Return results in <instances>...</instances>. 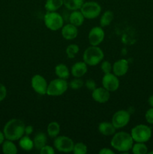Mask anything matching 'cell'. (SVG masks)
Here are the masks:
<instances>
[{
  "label": "cell",
  "instance_id": "obj_21",
  "mask_svg": "<svg viewBox=\"0 0 153 154\" xmlns=\"http://www.w3.org/2000/svg\"><path fill=\"white\" fill-rule=\"evenodd\" d=\"M46 132L50 138H55L60 133V125L58 122L52 121L48 124L46 128Z\"/></svg>",
  "mask_w": 153,
  "mask_h": 154
},
{
  "label": "cell",
  "instance_id": "obj_30",
  "mask_svg": "<svg viewBox=\"0 0 153 154\" xmlns=\"http://www.w3.org/2000/svg\"><path fill=\"white\" fill-rule=\"evenodd\" d=\"M88 151V147L84 143L78 142L74 144L73 148V153L74 154H86Z\"/></svg>",
  "mask_w": 153,
  "mask_h": 154
},
{
  "label": "cell",
  "instance_id": "obj_9",
  "mask_svg": "<svg viewBox=\"0 0 153 154\" xmlns=\"http://www.w3.org/2000/svg\"><path fill=\"white\" fill-rule=\"evenodd\" d=\"M130 120V114L126 110H118L114 113L111 122L113 126L118 129L125 127Z\"/></svg>",
  "mask_w": 153,
  "mask_h": 154
},
{
  "label": "cell",
  "instance_id": "obj_3",
  "mask_svg": "<svg viewBox=\"0 0 153 154\" xmlns=\"http://www.w3.org/2000/svg\"><path fill=\"white\" fill-rule=\"evenodd\" d=\"M104 54L100 48L98 46H92L87 48L82 54L83 61L88 65V66H95L100 64L104 60Z\"/></svg>",
  "mask_w": 153,
  "mask_h": 154
},
{
  "label": "cell",
  "instance_id": "obj_16",
  "mask_svg": "<svg viewBox=\"0 0 153 154\" xmlns=\"http://www.w3.org/2000/svg\"><path fill=\"white\" fill-rule=\"evenodd\" d=\"M88 65L84 61L76 62L72 66L70 73L74 78H82L87 73Z\"/></svg>",
  "mask_w": 153,
  "mask_h": 154
},
{
  "label": "cell",
  "instance_id": "obj_38",
  "mask_svg": "<svg viewBox=\"0 0 153 154\" xmlns=\"http://www.w3.org/2000/svg\"><path fill=\"white\" fill-rule=\"evenodd\" d=\"M4 138H5V137H4V133H3V132L0 131V145H2V143L4 142Z\"/></svg>",
  "mask_w": 153,
  "mask_h": 154
},
{
  "label": "cell",
  "instance_id": "obj_10",
  "mask_svg": "<svg viewBox=\"0 0 153 154\" xmlns=\"http://www.w3.org/2000/svg\"><path fill=\"white\" fill-rule=\"evenodd\" d=\"M31 86L33 90L38 94L41 95V96L46 95L48 83L44 77L42 75H38V74L34 75L32 78Z\"/></svg>",
  "mask_w": 153,
  "mask_h": 154
},
{
  "label": "cell",
  "instance_id": "obj_25",
  "mask_svg": "<svg viewBox=\"0 0 153 154\" xmlns=\"http://www.w3.org/2000/svg\"><path fill=\"white\" fill-rule=\"evenodd\" d=\"M2 149L3 153L4 154H16L17 153V147L16 144L14 143L13 141L6 139V141H4L2 143Z\"/></svg>",
  "mask_w": 153,
  "mask_h": 154
},
{
  "label": "cell",
  "instance_id": "obj_39",
  "mask_svg": "<svg viewBox=\"0 0 153 154\" xmlns=\"http://www.w3.org/2000/svg\"><path fill=\"white\" fill-rule=\"evenodd\" d=\"M148 103L150 107L153 108V95L150 96L148 99Z\"/></svg>",
  "mask_w": 153,
  "mask_h": 154
},
{
  "label": "cell",
  "instance_id": "obj_37",
  "mask_svg": "<svg viewBox=\"0 0 153 154\" xmlns=\"http://www.w3.org/2000/svg\"><path fill=\"white\" fill-rule=\"evenodd\" d=\"M34 132V128H33L32 126H26L25 127V135H30L33 133Z\"/></svg>",
  "mask_w": 153,
  "mask_h": 154
},
{
  "label": "cell",
  "instance_id": "obj_19",
  "mask_svg": "<svg viewBox=\"0 0 153 154\" xmlns=\"http://www.w3.org/2000/svg\"><path fill=\"white\" fill-rule=\"evenodd\" d=\"M19 146L22 150L25 151H31L34 147V141L29 135H23L19 139Z\"/></svg>",
  "mask_w": 153,
  "mask_h": 154
},
{
  "label": "cell",
  "instance_id": "obj_17",
  "mask_svg": "<svg viewBox=\"0 0 153 154\" xmlns=\"http://www.w3.org/2000/svg\"><path fill=\"white\" fill-rule=\"evenodd\" d=\"M98 132L105 136H111L116 133V128L113 126L112 122H101L98 125Z\"/></svg>",
  "mask_w": 153,
  "mask_h": 154
},
{
  "label": "cell",
  "instance_id": "obj_8",
  "mask_svg": "<svg viewBox=\"0 0 153 154\" xmlns=\"http://www.w3.org/2000/svg\"><path fill=\"white\" fill-rule=\"evenodd\" d=\"M54 148L61 153H70L73 151L74 142L70 138L64 135H58L53 142Z\"/></svg>",
  "mask_w": 153,
  "mask_h": 154
},
{
  "label": "cell",
  "instance_id": "obj_31",
  "mask_svg": "<svg viewBox=\"0 0 153 154\" xmlns=\"http://www.w3.org/2000/svg\"><path fill=\"white\" fill-rule=\"evenodd\" d=\"M100 69L104 74H107L112 72V65L110 62L109 61H104L100 64Z\"/></svg>",
  "mask_w": 153,
  "mask_h": 154
},
{
  "label": "cell",
  "instance_id": "obj_23",
  "mask_svg": "<svg viewBox=\"0 0 153 154\" xmlns=\"http://www.w3.org/2000/svg\"><path fill=\"white\" fill-rule=\"evenodd\" d=\"M34 141V145L37 150H40L42 147L46 144L47 138H46V134L44 132H38L35 135V136L33 138Z\"/></svg>",
  "mask_w": 153,
  "mask_h": 154
},
{
  "label": "cell",
  "instance_id": "obj_32",
  "mask_svg": "<svg viewBox=\"0 0 153 154\" xmlns=\"http://www.w3.org/2000/svg\"><path fill=\"white\" fill-rule=\"evenodd\" d=\"M39 151L40 154H55L56 153L55 148L52 147V146L47 145V144L44 146Z\"/></svg>",
  "mask_w": 153,
  "mask_h": 154
},
{
  "label": "cell",
  "instance_id": "obj_2",
  "mask_svg": "<svg viewBox=\"0 0 153 154\" xmlns=\"http://www.w3.org/2000/svg\"><path fill=\"white\" fill-rule=\"evenodd\" d=\"M134 141L130 133L126 132H116L110 141V145L112 148L120 153H128L131 150Z\"/></svg>",
  "mask_w": 153,
  "mask_h": 154
},
{
  "label": "cell",
  "instance_id": "obj_36",
  "mask_svg": "<svg viewBox=\"0 0 153 154\" xmlns=\"http://www.w3.org/2000/svg\"><path fill=\"white\" fill-rule=\"evenodd\" d=\"M99 153L100 154H114L115 152L110 148H108V147H104L101 150H99Z\"/></svg>",
  "mask_w": 153,
  "mask_h": 154
},
{
  "label": "cell",
  "instance_id": "obj_14",
  "mask_svg": "<svg viewBox=\"0 0 153 154\" xmlns=\"http://www.w3.org/2000/svg\"><path fill=\"white\" fill-rule=\"evenodd\" d=\"M129 69V63L125 59H120L112 64V72L116 76H124L126 75Z\"/></svg>",
  "mask_w": 153,
  "mask_h": 154
},
{
  "label": "cell",
  "instance_id": "obj_33",
  "mask_svg": "<svg viewBox=\"0 0 153 154\" xmlns=\"http://www.w3.org/2000/svg\"><path fill=\"white\" fill-rule=\"evenodd\" d=\"M145 119L148 124L153 125V108L151 107L147 110L145 114Z\"/></svg>",
  "mask_w": 153,
  "mask_h": 154
},
{
  "label": "cell",
  "instance_id": "obj_6",
  "mask_svg": "<svg viewBox=\"0 0 153 154\" xmlns=\"http://www.w3.org/2000/svg\"><path fill=\"white\" fill-rule=\"evenodd\" d=\"M68 83L62 78H56L48 84L46 95L52 97H57L64 94L68 89Z\"/></svg>",
  "mask_w": 153,
  "mask_h": 154
},
{
  "label": "cell",
  "instance_id": "obj_18",
  "mask_svg": "<svg viewBox=\"0 0 153 154\" xmlns=\"http://www.w3.org/2000/svg\"><path fill=\"white\" fill-rule=\"evenodd\" d=\"M68 20L70 23L73 24L75 26L78 27L80 26H82L83 24L84 20H85V17H84L83 14H82V12L80 10L72 11L71 13L69 14Z\"/></svg>",
  "mask_w": 153,
  "mask_h": 154
},
{
  "label": "cell",
  "instance_id": "obj_5",
  "mask_svg": "<svg viewBox=\"0 0 153 154\" xmlns=\"http://www.w3.org/2000/svg\"><path fill=\"white\" fill-rule=\"evenodd\" d=\"M44 23L48 29L58 31L64 26V18L57 11H46L44 17Z\"/></svg>",
  "mask_w": 153,
  "mask_h": 154
},
{
  "label": "cell",
  "instance_id": "obj_35",
  "mask_svg": "<svg viewBox=\"0 0 153 154\" xmlns=\"http://www.w3.org/2000/svg\"><path fill=\"white\" fill-rule=\"evenodd\" d=\"M7 96V89L5 86L0 83V102H2Z\"/></svg>",
  "mask_w": 153,
  "mask_h": 154
},
{
  "label": "cell",
  "instance_id": "obj_24",
  "mask_svg": "<svg viewBox=\"0 0 153 154\" xmlns=\"http://www.w3.org/2000/svg\"><path fill=\"white\" fill-rule=\"evenodd\" d=\"M63 6V0H46L44 8L46 11H57Z\"/></svg>",
  "mask_w": 153,
  "mask_h": 154
},
{
  "label": "cell",
  "instance_id": "obj_29",
  "mask_svg": "<svg viewBox=\"0 0 153 154\" xmlns=\"http://www.w3.org/2000/svg\"><path fill=\"white\" fill-rule=\"evenodd\" d=\"M84 81L81 78H74L68 83V87L74 90H77L82 88L84 85Z\"/></svg>",
  "mask_w": 153,
  "mask_h": 154
},
{
  "label": "cell",
  "instance_id": "obj_27",
  "mask_svg": "<svg viewBox=\"0 0 153 154\" xmlns=\"http://www.w3.org/2000/svg\"><path fill=\"white\" fill-rule=\"evenodd\" d=\"M131 152L134 154H146L148 153V147L146 143L135 142L131 148Z\"/></svg>",
  "mask_w": 153,
  "mask_h": 154
},
{
  "label": "cell",
  "instance_id": "obj_34",
  "mask_svg": "<svg viewBox=\"0 0 153 154\" xmlns=\"http://www.w3.org/2000/svg\"><path fill=\"white\" fill-rule=\"evenodd\" d=\"M85 86L87 90H91V91H93L97 87V84H96L95 81L92 79L87 80L85 82Z\"/></svg>",
  "mask_w": 153,
  "mask_h": 154
},
{
  "label": "cell",
  "instance_id": "obj_1",
  "mask_svg": "<svg viewBox=\"0 0 153 154\" xmlns=\"http://www.w3.org/2000/svg\"><path fill=\"white\" fill-rule=\"evenodd\" d=\"M25 123L20 119L14 118L6 123L3 129V133L6 139L18 141L25 135Z\"/></svg>",
  "mask_w": 153,
  "mask_h": 154
},
{
  "label": "cell",
  "instance_id": "obj_11",
  "mask_svg": "<svg viewBox=\"0 0 153 154\" xmlns=\"http://www.w3.org/2000/svg\"><path fill=\"white\" fill-rule=\"evenodd\" d=\"M102 87L110 92H115L119 88L120 82L118 77L112 72L104 74L102 78Z\"/></svg>",
  "mask_w": 153,
  "mask_h": 154
},
{
  "label": "cell",
  "instance_id": "obj_22",
  "mask_svg": "<svg viewBox=\"0 0 153 154\" xmlns=\"http://www.w3.org/2000/svg\"><path fill=\"white\" fill-rule=\"evenodd\" d=\"M85 2L84 0H63V5L70 11L80 10Z\"/></svg>",
  "mask_w": 153,
  "mask_h": 154
},
{
  "label": "cell",
  "instance_id": "obj_40",
  "mask_svg": "<svg viewBox=\"0 0 153 154\" xmlns=\"http://www.w3.org/2000/svg\"><path fill=\"white\" fill-rule=\"evenodd\" d=\"M148 154H153V151H150V152H148Z\"/></svg>",
  "mask_w": 153,
  "mask_h": 154
},
{
  "label": "cell",
  "instance_id": "obj_4",
  "mask_svg": "<svg viewBox=\"0 0 153 154\" xmlns=\"http://www.w3.org/2000/svg\"><path fill=\"white\" fill-rule=\"evenodd\" d=\"M130 135L134 142L146 143L151 139L152 130L148 125L138 124L132 128Z\"/></svg>",
  "mask_w": 153,
  "mask_h": 154
},
{
  "label": "cell",
  "instance_id": "obj_20",
  "mask_svg": "<svg viewBox=\"0 0 153 154\" xmlns=\"http://www.w3.org/2000/svg\"><path fill=\"white\" fill-rule=\"evenodd\" d=\"M55 74L57 78L67 80L70 76V72L66 65L60 63L55 67Z\"/></svg>",
  "mask_w": 153,
  "mask_h": 154
},
{
  "label": "cell",
  "instance_id": "obj_15",
  "mask_svg": "<svg viewBox=\"0 0 153 154\" xmlns=\"http://www.w3.org/2000/svg\"><path fill=\"white\" fill-rule=\"evenodd\" d=\"M61 34L63 38L65 40H73L77 37L78 29L77 27L69 23L63 26L61 29Z\"/></svg>",
  "mask_w": 153,
  "mask_h": 154
},
{
  "label": "cell",
  "instance_id": "obj_26",
  "mask_svg": "<svg viewBox=\"0 0 153 154\" xmlns=\"http://www.w3.org/2000/svg\"><path fill=\"white\" fill-rule=\"evenodd\" d=\"M114 14L111 11H106L100 18V26L101 27H106L110 26L113 20Z\"/></svg>",
  "mask_w": 153,
  "mask_h": 154
},
{
  "label": "cell",
  "instance_id": "obj_13",
  "mask_svg": "<svg viewBox=\"0 0 153 154\" xmlns=\"http://www.w3.org/2000/svg\"><path fill=\"white\" fill-rule=\"evenodd\" d=\"M92 98L98 103H106L110 98V92L103 87H96L93 91H92Z\"/></svg>",
  "mask_w": 153,
  "mask_h": 154
},
{
  "label": "cell",
  "instance_id": "obj_12",
  "mask_svg": "<svg viewBox=\"0 0 153 154\" xmlns=\"http://www.w3.org/2000/svg\"><path fill=\"white\" fill-rule=\"evenodd\" d=\"M105 38V32L103 27L94 26L90 29L88 35V42L92 46H98L103 42Z\"/></svg>",
  "mask_w": 153,
  "mask_h": 154
},
{
  "label": "cell",
  "instance_id": "obj_28",
  "mask_svg": "<svg viewBox=\"0 0 153 154\" xmlns=\"http://www.w3.org/2000/svg\"><path fill=\"white\" fill-rule=\"evenodd\" d=\"M80 48L76 44H70L66 48L65 53L67 55L68 58L69 59H74L76 57V54L79 53Z\"/></svg>",
  "mask_w": 153,
  "mask_h": 154
},
{
  "label": "cell",
  "instance_id": "obj_7",
  "mask_svg": "<svg viewBox=\"0 0 153 154\" xmlns=\"http://www.w3.org/2000/svg\"><path fill=\"white\" fill-rule=\"evenodd\" d=\"M85 19L93 20L100 16L101 13V6L97 2H85L80 9Z\"/></svg>",
  "mask_w": 153,
  "mask_h": 154
}]
</instances>
